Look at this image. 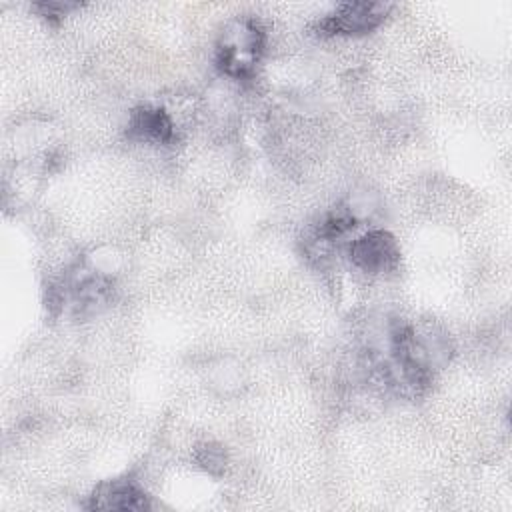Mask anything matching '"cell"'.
Returning a JSON list of instances; mask_svg holds the SVG:
<instances>
[{"label": "cell", "mask_w": 512, "mask_h": 512, "mask_svg": "<svg viewBox=\"0 0 512 512\" xmlns=\"http://www.w3.org/2000/svg\"><path fill=\"white\" fill-rule=\"evenodd\" d=\"M266 36L252 18L228 22L216 42V66L230 78H250L262 58Z\"/></svg>", "instance_id": "1"}, {"label": "cell", "mask_w": 512, "mask_h": 512, "mask_svg": "<svg viewBox=\"0 0 512 512\" xmlns=\"http://www.w3.org/2000/svg\"><path fill=\"white\" fill-rule=\"evenodd\" d=\"M350 262L366 274L392 272L400 262V248L394 236L386 230H370L358 236L350 248Z\"/></svg>", "instance_id": "3"}, {"label": "cell", "mask_w": 512, "mask_h": 512, "mask_svg": "<svg viewBox=\"0 0 512 512\" xmlns=\"http://www.w3.org/2000/svg\"><path fill=\"white\" fill-rule=\"evenodd\" d=\"M224 462H226V458H224V450H222L220 446L206 444V446L200 448V452H198V464H200L202 468H206L208 472H212V474H216L218 470H222V468H224Z\"/></svg>", "instance_id": "6"}, {"label": "cell", "mask_w": 512, "mask_h": 512, "mask_svg": "<svg viewBox=\"0 0 512 512\" xmlns=\"http://www.w3.org/2000/svg\"><path fill=\"white\" fill-rule=\"evenodd\" d=\"M88 508L92 510H144L148 508V498L130 480H108L96 486L90 496Z\"/></svg>", "instance_id": "4"}, {"label": "cell", "mask_w": 512, "mask_h": 512, "mask_svg": "<svg viewBox=\"0 0 512 512\" xmlns=\"http://www.w3.org/2000/svg\"><path fill=\"white\" fill-rule=\"evenodd\" d=\"M34 8L40 10L42 16L54 20V18L66 16V12L72 10V8H76V4H68V2H42V4H36Z\"/></svg>", "instance_id": "7"}, {"label": "cell", "mask_w": 512, "mask_h": 512, "mask_svg": "<svg viewBox=\"0 0 512 512\" xmlns=\"http://www.w3.org/2000/svg\"><path fill=\"white\" fill-rule=\"evenodd\" d=\"M128 134L138 140H148L156 144L170 142L174 138V124L162 108L140 106L132 112L128 122Z\"/></svg>", "instance_id": "5"}, {"label": "cell", "mask_w": 512, "mask_h": 512, "mask_svg": "<svg viewBox=\"0 0 512 512\" xmlns=\"http://www.w3.org/2000/svg\"><path fill=\"white\" fill-rule=\"evenodd\" d=\"M390 12L384 2H344L338 4L320 24L324 36H358L378 28Z\"/></svg>", "instance_id": "2"}]
</instances>
